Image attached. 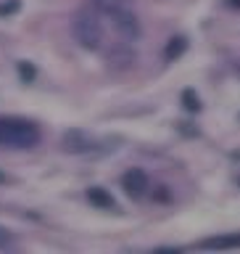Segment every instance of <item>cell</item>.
Instances as JSON below:
<instances>
[{
    "instance_id": "cell-10",
    "label": "cell",
    "mask_w": 240,
    "mask_h": 254,
    "mask_svg": "<svg viewBox=\"0 0 240 254\" xmlns=\"http://www.w3.org/2000/svg\"><path fill=\"white\" fill-rule=\"evenodd\" d=\"M180 101H182V109L190 111V114H198V111L203 109L201 95H198V93L193 90V87H185V90H182V95H180Z\"/></svg>"
},
{
    "instance_id": "cell-2",
    "label": "cell",
    "mask_w": 240,
    "mask_h": 254,
    "mask_svg": "<svg viewBox=\"0 0 240 254\" xmlns=\"http://www.w3.org/2000/svg\"><path fill=\"white\" fill-rule=\"evenodd\" d=\"M71 35L85 51H98L103 45V27L93 11H77L71 19Z\"/></svg>"
},
{
    "instance_id": "cell-3",
    "label": "cell",
    "mask_w": 240,
    "mask_h": 254,
    "mask_svg": "<svg viewBox=\"0 0 240 254\" xmlns=\"http://www.w3.org/2000/svg\"><path fill=\"white\" fill-rule=\"evenodd\" d=\"M108 16H111L114 29H116L124 40H138V37H140V21H138V16H135L132 11H127V5L108 11Z\"/></svg>"
},
{
    "instance_id": "cell-17",
    "label": "cell",
    "mask_w": 240,
    "mask_h": 254,
    "mask_svg": "<svg viewBox=\"0 0 240 254\" xmlns=\"http://www.w3.org/2000/svg\"><path fill=\"white\" fill-rule=\"evenodd\" d=\"M227 5L230 8H240V0H227Z\"/></svg>"
},
{
    "instance_id": "cell-20",
    "label": "cell",
    "mask_w": 240,
    "mask_h": 254,
    "mask_svg": "<svg viewBox=\"0 0 240 254\" xmlns=\"http://www.w3.org/2000/svg\"><path fill=\"white\" fill-rule=\"evenodd\" d=\"M238 74H240V66H238Z\"/></svg>"
},
{
    "instance_id": "cell-5",
    "label": "cell",
    "mask_w": 240,
    "mask_h": 254,
    "mask_svg": "<svg viewBox=\"0 0 240 254\" xmlns=\"http://www.w3.org/2000/svg\"><path fill=\"white\" fill-rule=\"evenodd\" d=\"M95 143L87 138L82 130H66L61 138V148L66 151V154H87V151H93Z\"/></svg>"
},
{
    "instance_id": "cell-7",
    "label": "cell",
    "mask_w": 240,
    "mask_h": 254,
    "mask_svg": "<svg viewBox=\"0 0 240 254\" xmlns=\"http://www.w3.org/2000/svg\"><path fill=\"white\" fill-rule=\"evenodd\" d=\"M201 249H240V233H225V236H214V238H203Z\"/></svg>"
},
{
    "instance_id": "cell-9",
    "label": "cell",
    "mask_w": 240,
    "mask_h": 254,
    "mask_svg": "<svg viewBox=\"0 0 240 254\" xmlns=\"http://www.w3.org/2000/svg\"><path fill=\"white\" fill-rule=\"evenodd\" d=\"M185 51H188V37L177 35V37H172L169 43H166V48H164V59H166V61H177Z\"/></svg>"
},
{
    "instance_id": "cell-16",
    "label": "cell",
    "mask_w": 240,
    "mask_h": 254,
    "mask_svg": "<svg viewBox=\"0 0 240 254\" xmlns=\"http://www.w3.org/2000/svg\"><path fill=\"white\" fill-rule=\"evenodd\" d=\"M11 246V230L0 225V249H8Z\"/></svg>"
},
{
    "instance_id": "cell-19",
    "label": "cell",
    "mask_w": 240,
    "mask_h": 254,
    "mask_svg": "<svg viewBox=\"0 0 240 254\" xmlns=\"http://www.w3.org/2000/svg\"><path fill=\"white\" fill-rule=\"evenodd\" d=\"M238 186H240V178H238Z\"/></svg>"
},
{
    "instance_id": "cell-15",
    "label": "cell",
    "mask_w": 240,
    "mask_h": 254,
    "mask_svg": "<svg viewBox=\"0 0 240 254\" xmlns=\"http://www.w3.org/2000/svg\"><path fill=\"white\" fill-rule=\"evenodd\" d=\"M21 8L19 0H11V3H5V5H0V16H8V13H16Z\"/></svg>"
},
{
    "instance_id": "cell-1",
    "label": "cell",
    "mask_w": 240,
    "mask_h": 254,
    "mask_svg": "<svg viewBox=\"0 0 240 254\" xmlns=\"http://www.w3.org/2000/svg\"><path fill=\"white\" fill-rule=\"evenodd\" d=\"M40 143V127L21 117H0V146L32 148Z\"/></svg>"
},
{
    "instance_id": "cell-4",
    "label": "cell",
    "mask_w": 240,
    "mask_h": 254,
    "mask_svg": "<svg viewBox=\"0 0 240 254\" xmlns=\"http://www.w3.org/2000/svg\"><path fill=\"white\" fill-rule=\"evenodd\" d=\"M122 188H124V193L130 198H143L148 193V175H145V170H138V167L127 170L122 175Z\"/></svg>"
},
{
    "instance_id": "cell-6",
    "label": "cell",
    "mask_w": 240,
    "mask_h": 254,
    "mask_svg": "<svg viewBox=\"0 0 240 254\" xmlns=\"http://www.w3.org/2000/svg\"><path fill=\"white\" fill-rule=\"evenodd\" d=\"M87 201H90L95 209H106V212H119V204H116V198L111 196V190L106 188H100V186H93V188H87Z\"/></svg>"
},
{
    "instance_id": "cell-13",
    "label": "cell",
    "mask_w": 240,
    "mask_h": 254,
    "mask_svg": "<svg viewBox=\"0 0 240 254\" xmlns=\"http://www.w3.org/2000/svg\"><path fill=\"white\" fill-rule=\"evenodd\" d=\"M153 198H156V201H161V204H169L172 201V193H169V188H166V186H158L153 190Z\"/></svg>"
},
{
    "instance_id": "cell-12",
    "label": "cell",
    "mask_w": 240,
    "mask_h": 254,
    "mask_svg": "<svg viewBox=\"0 0 240 254\" xmlns=\"http://www.w3.org/2000/svg\"><path fill=\"white\" fill-rule=\"evenodd\" d=\"M93 5L98 8V11L108 13V11H114V8H124L127 0H93Z\"/></svg>"
},
{
    "instance_id": "cell-8",
    "label": "cell",
    "mask_w": 240,
    "mask_h": 254,
    "mask_svg": "<svg viewBox=\"0 0 240 254\" xmlns=\"http://www.w3.org/2000/svg\"><path fill=\"white\" fill-rule=\"evenodd\" d=\"M132 61H135L132 48H127V45H116V48H111V53H108V64H111L114 69H127Z\"/></svg>"
},
{
    "instance_id": "cell-18",
    "label": "cell",
    "mask_w": 240,
    "mask_h": 254,
    "mask_svg": "<svg viewBox=\"0 0 240 254\" xmlns=\"http://www.w3.org/2000/svg\"><path fill=\"white\" fill-rule=\"evenodd\" d=\"M0 183H8V178H5V175H3V172H0Z\"/></svg>"
},
{
    "instance_id": "cell-11",
    "label": "cell",
    "mask_w": 240,
    "mask_h": 254,
    "mask_svg": "<svg viewBox=\"0 0 240 254\" xmlns=\"http://www.w3.org/2000/svg\"><path fill=\"white\" fill-rule=\"evenodd\" d=\"M16 71H19V79L24 85H32L37 79V66L32 61H19L16 64Z\"/></svg>"
},
{
    "instance_id": "cell-14",
    "label": "cell",
    "mask_w": 240,
    "mask_h": 254,
    "mask_svg": "<svg viewBox=\"0 0 240 254\" xmlns=\"http://www.w3.org/2000/svg\"><path fill=\"white\" fill-rule=\"evenodd\" d=\"M177 130H180L182 135H188V138H198V127H195V125H190V122H180V125H177Z\"/></svg>"
}]
</instances>
